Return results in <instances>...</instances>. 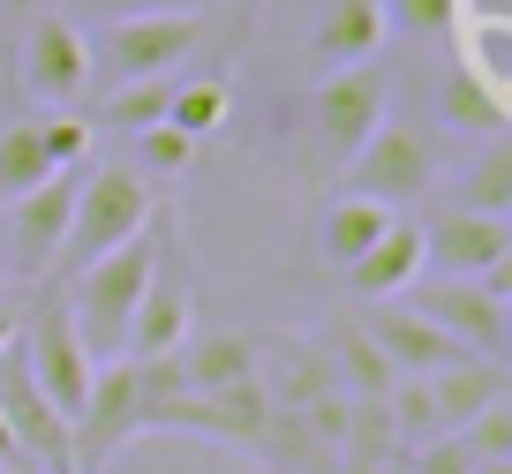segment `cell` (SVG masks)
Listing matches in <instances>:
<instances>
[{"instance_id":"1","label":"cell","mask_w":512,"mask_h":474,"mask_svg":"<svg viewBox=\"0 0 512 474\" xmlns=\"http://www.w3.org/2000/svg\"><path fill=\"white\" fill-rule=\"evenodd\" d=\"M159 241H166V211H151V226L136 241H121L113 256L83 264L76 279L61 286V301H68V316H76V339L91 347V362H113V354H121L128 316H136L151 271H159Z\"/></svg>"},{"instance_id":"2","label":"cell","mask_w":512,"mask_h":474,"mask_svg":"<svg viewBox=\"0 0 512 474\" xmlns=\"http://www.w3.org/2000/svg\"><path fill=\"white\" fill-rule=\"evenodd\" d=\"M151 211H159V196H151V181L136 174V166H83L76 219H68V241H61L68 279H76L83 264H98V256H113L121 241H136L151 226Z\"/></svg>"},{"instance_id":"3","label":"cell","mask_w":512,"mask_h":474,"mask_svg":"<svg viewBox=\"0 0 512 474\" xmlns=\"http://www.w3.org/2000/svg\"><path fill=\"white\" fill-rule=\"evenodd\" d=\"M204 8H166V16H121L98 23L91 38V83L113 91V83H144V76H174L196 46H204Z\"/></svg>"},{"instance_id":"4","label":"cell","mask_w":512,"mask_h":474,"mask_svg":"<svg viewBox=\"0 0 512 474\" xmlns=\"http://www.w3.org/2000/svg\"><path fill=\"white\" fill-rule=\"evenodd\" d=\"M437 174H445L437 128L384 113V121L369 128V143L347 158V196H369V204L400 211V204H415V196H430V189H437Z\"/></svg>"},{"instance_id":"5","label":"cell","mask_w":512,"mask_h":474,"mask_svg":"<svg viewBox=\"0 0 512 474\" xmlns=\"http://www.w3.org/2000/svg\"><path fill=\"white\" fill-rule=\"evenodd\" d=\"M505 301H512V264L482 271V279H430L422 271L407 286V309H422L445 339H460L482 362H505Z\"/></svg>"},{"instance_id":"6","label":"cell","mask_w":512,"mask_h":474,"mask_svg":"<svg viewBox=\"0 0 512 474\" xmlns=\"http://www.w3.org/2000/svg\"><path fill=\"white\" fill-rule=\"evenodd\" d=\"M16 354H23V369H31V384L53 399V414H61V422H76V414H83V392H91V377H98V362H91V347L76 339V316H68L61 294L38 301V316L16 332Z\"/></svg>"},{"instance_id":"7","label":"cell","mask_w":512,"mask_h":474,"mask_svg":"<svg viewBox=\"0 0 512 474\" xmlns=\"http://www.w3.org/2000/svg\"><path fill=\"white\" fill-rule=\"evenodd\" d=\"M392 113V83H384V61H354V68H324L317 91H309V121H317V143L332 166H347L369 143V128Z\"/></svg>"},{"instance_id":"8","label":"cell","mask_w":512,"mask_h":474,"mask_svg":"<svg viewBox=\"0 0 512 474\" xmlns=\"http://www.w3.org/2000/svg\"><path fill=\"white\" fill-rule=\"evenodd\" d=\"M144 437V369L136 362H98L91 392H83V414L68 422V444H76V474H98L121 444Z\"/></svg>"},{"instance_id":"9","label":"cell","mask_w":512,"mask_h":474,"mask_svg":"<svg viewBox=\"0 0 512 474\" xmlns=\"http://www.w3.org/2000/svg\"><path fill=\"white\" fill-rule=\"evenodd\" d=\"M16 83H23V98L68 113L83 91H91V38H83L61 8L31 16V23H23V38H16Z\"/></svg>"},{"instance_id":"10","label":"cell","mask_w":512,"mask_h":474,"mask_svg":"<svg viewBox=\"0 0 512 474\" xmlns=\"http://www.w3.org/2000/svg\"><path fill=\"white\" fill-rule=\"evenodd\" d=\"M189 332H196V286H189V256L174 249V219H166L159 271H151L144 301H136V316H128L121 354H128V362H159V354H174Z\"/></svg>"},{"instance_id":"11","label":"cell","mask_w":512,"mask_h":474,"mask_svg":"<svg viewBox=\"0 0 512 474\" xmlns=\"http://www.w3.org/2000/svg\"><path fill=\"white\" fill-rule=\"evenodd\" d=\"M415 234H422V271L430 279H482V271L512 264V219H482V211L445 204Z\"/></svg>"},{"instance_id":"12","label":"cell","mask_w":512,"mask_h":474,"mask_svg":"<svg viewBox=\"0 0 512 474\" xmlns=\"http://www.w3.org/2000/svg\"><path fill=\"white\" fill-rule=\"evenodd\" d=\"M98 166V158H91ZM76 181L83 174H46L38 189H23L8 211V264L23 271V279H38V271L61 264V241H68V219H76Z\"/></svg>"},{"instance_id":"13","label":"cell","mask_w":512,"mask_h":474,"mask_svg":"<svg viewBox=\"0 0 512 474\" xmlns=\"http://www.w3.org/2000/svg\"><path fill=\"white\" fill-rule=\"evenodd\" d=\"M0 422H8V437H16V452L31 459V467H46V474H68V467H76L68 422L53 414V399L31 384V369H23L16 347L0 354Z\"/></svg>"},{"instance_id":"14","label":"cell","mask_w":512,"mask_h":474,"mask_svg":"<svg viewBox=\"0 0 512 474\" xmlns=\"http://www.w3.org/2000/svg\"><path fill=\"white\" fill-rule=\"evenodd\" d=\"M362 332L377 339V354L392 362V377H437V369H452V362L467 354L460 339H445L430 316L407 309V301H369Z\"/></svg>"},{"instance_id":"15","label":"cell","mask_w":512,"mask_h":474,"mask_svg":"<svg viewBox=\"0 0 512 474\" xmlns=\"http://www.w3.org/2000/svg\"><path fill=\"white\" fill-rule=\"evenodd\" d=\"M339 279H347L354 301H392V294H407V286L422 279V234H415L407 219H392L347 271H339Z\"/></svg>"},{"instance_id":"16","label":"cell","mask_w":512,"mask_h":474,"mask_svg":"<svg viewBox=\"0 0 512 474\" xmlns=\"http://www.w3.org/2000/svg\"><path fill=\"white\" fill-rule=\"evenodd\" d=\"M181 384L189 392H234V384H256V339L249 332H189L174 347Z\"/></svg>"},{"instance_id":"17","label":"cell","mask_w":512,"mask_h":474,"mask_svg":"<svg viewBox=\"0 0 512 474\" xmlns=\"http://www.w3.org/2000/svg\"><path fill=\"white\" fill-rule=\"evenodd\" d=\"M422 384H430L437 429H460V422H475L482 407L512 399V384H505V362H482V354H460L452 369H437V377H422Z\"/></svg>"},{"instance_id":"18","label":"cell","mask_w":512,"mask_h":474,"mask_svg":"<svg viewBox=\"0 0 512 474\" xmlns=\"http://www.w3.org/2000/svg\"><path fill=\"white\" fill-rule=\"evenodd\" d=\"M324 354H332V377H339V392L347 399H392V362L377 354V339L362 332V316H347V324H324Z\"/></svg>"},{"instance_id":"19","label":"cell","mask_w":512,"mask_h":474,"mask_svg":"<svg viewBox=\"0 0 512 474\" xmlns=\"http://www.w3.org/2000/svg\"><path fill=\"white\" fill-rule=\"evenodd\" d=\"M384 53V8L377 0H332V16L317 23V61L324 68H354Z\"/></svg>"},{"instance_id":"20","label":"cell","mask_w":512,"mask_h":474,"mask_svg":"<svg viewBox=\"0 0 512 474\" xmlns=\"http://www.w3.org/2000/svg\"><path fill=\"white\" fill-rule=\"evenodd\" d=\"M392 219H400V211L369 204V196H339V204L317 219V256H324L332 271H347V264H354V256H362V249H369V241H377Z\"/></svg>"},{"instance_id":"21","label":"cell","mask_w":512,"mask_h":474,"mask_svg":"<svg viewBox=\"0 0 512 474\" xmlns=\"http://www.w3.org/2000/svg\"><path fill=\"white\" fill-rule=\"evenodd\" d=\"M452 204L482 211V219H512V143L505 136H482V151L467 158V174L452 181Z\"/></svg>"},{"instance_id":"22","label":"cell","mask_w":512,"mask_h":474,"mask_svg":"<svg viewBox=\"0 0 512 474\" xmlns=\"http://www.w3.org/2000/svg\"><path fill=\"white\" fill-rule=\"evenodd\" d=\"M445 128H467V136H505V91L482 76H467L460 61H452L445 76Z\"/></svg>"},{"instance_id":"23","label":"cell","mask_w":512,"mask_h":474,"mask_svg":"<svg viewBox=\"0 0 512 474\" xmlns=\"http://www.w3.org/2000/svg\"><path fill=\"white\" fill-rule=\"evenodd\" d=\"M166 106H174V76H144V83H113V91L98 98V128H113V136H136V128L166 121Z\"/></svg>"},{"instance_id":"24","label":"cell","mask_w":512,"mask_h":474,"mask_svg":"<svg viewBox=\"0 0 512 474\" xmlns=\"http://www.w3.org/2000/svg\"><path fill=\"white\" fill-rule=\"evenodd\" d=\"M46 174H61L46 158V136H38V121H8L0 128V204H16L23 189H38Z\"/></svg>"},{"instance_id":"25","label":"cell","mask_w":512,"mask_h":474,"mask_svg":"<svg viewBox=\"0 0 512 474\" xmlns=\"http://www.w3.org/2000/svg\"><path fill=\"white\" fill-rule=\"evenodd\" d=\"M226 106H234V91H226V76H196V83H174V106H166V121L181 128V136H219L226 128Z\"/></svg>"},{"instance_id":"26","label":"cell","mask_w":512,"mask_h":474,"mask_svg":"<svg viewBox=\"0 0 512 474\" xmlns=\"http://www.w3.org/2000/svg\"><path fill=\"white\" fill-rule=\"evenodd\" d=\"M136 174H159V181H181L196 166V151H204V143L196 136H181L174 121H151V128H136Z\"/></svg>"},{"instance_id":"27","label":"cell","mask_w":512,"mask_h":474,"mask_svg":"<svg viewBox=\"0 0 512 474\" xmlns=\"http://www.w3.org/2000/svg\"><path fill=\"white\" fill-rule=\"evenodd\" d=\"M384 8V31H407V38H460L467 23V0H377Z\"/></svg>"},{"instance_id":"28","label":"cell","mask_w":512,"mask_h":474,"mask_svg":"<svg viewBox=\"0 0 512 474\" xmlns=\"http://www.w3.org/2000/svg\"><path fill=\"white\" fill-rule=\"evenodd\" d=\"M452 437L467 444V459L475 467H490V459H512V399H497V407H482L475 422H460Z\"/></svg>"},{"instance_id":"29","label":"cell","mask_w":512,"mask_h":474,"mask_svg":"<svg viewBox=\"0 0 512 474\" xmlns=\"http://www.w3.org/2000/svg\"><path fill=\"white\" fill-rule=\"evenodd\" d=\"M38 136H46V158L61 174H83V166H91V113H46Z\"/></svg>"},{"instance_id":"30","label":"cell","mask_w":512,"mask_h":474,"mask_svg":"<svg viewBox=\"0 0 512 474\" xmlns=\"http://www.w3.org/2000/svg\"><path fill=\"white\" fill-rule=\"evenodd\" d=\"M407 474H475V459H467V444L445 429V437H422L415 452H407Z\"/></svg>"},{"instance_id":"31","label":"cell","mask_w":512,"mask_h":474,"mask_svg":"<svg viewBox=\"0 0 512 474\" xmlns=\"http://www.w3.org/2000/svg\"><path fill=\"white\" fill-rule=\"evenodd\" d=\"M166 8H196V0H91L98 23H121V16H166Z\"/></svg>"},{"instance_id":"32","label":"cell","mask_w":512,"mask_h":474,"mask_svg":"<svg viewBox=\"0 0 512 474\" xmlns=\"http://www.w3.org/2000/svg\"><path fill=\"white\" fill-rule=\"evenodd\" d=\"M8 467H31V459L16 452V437H8V422H0V474H8Z\"/></svg>"},{"instance_id":"33","label":"cell","mask_w":512,"mask_h":474,"mask_svg":"<svg viewBox=\"0 0 512 474\" xmlns=\"http://www.w3.org/2000/svg\"><path fill=\"white\" fill-rule=\"evenodd\" d=\"M16 332H23V324H16V309H0V354L16 347Z\"/></svg>"},{"instance_id":"34","label":"cell","mask_w":512,"mask_h":474,"mask_svg":"<svg viewBox=\"0 0 512 474\" xmlns=\"http://www.w3.org/2000/svg\"><path fill=\"white\" fill-rule=\"evenodd\" d=\"M475 474H512V459H490V467H475Z\"/></svg>"},{"instance_id":"35","label":"cell","mask_w":512,"mask_h":474,"mask_svg":"<svg viewBox=\"0 0 512 474\" xmlns=\"http://www.w3.org/2000/svg\"><path fill=\"white\" fill-rule=\"evenodd\" d=\"M8 474H46V467H8Z\"/></svg>"},{"instance_id":"36","label":"cell","mask_w":512,"mask_h":474,"mask_svg":"<svg viewBox=\"0 0 512 474\" xmlns=\"http://www.w3.org/2000/svg\"><path fill=\"white\" fill-rule=\"evenodd\" d=\"M46 8H68V0H46Z\"/></svg>"},{"instance_id":"37","label":"cell","mask_w":512,"mask_h":474,"mask_svg":"<svg viewBox=\"0 0 512 474\" xmlns=\"http://www.w3.org/2000/svg\"><path fill=\"white\" fill-rule=\"evenodd\" d=\"M68 474H76V467H68Z\"/></svg>"}]
</instances>
